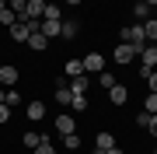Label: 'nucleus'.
<instances>
[{
	"mask_svg": "<svg viewBox=\"0 0 157 154\" xmlns=\"http://www.w3.org/2000/svg\"><path fill=\"white\" fill-rule=\"evenodd\" d=\"M25 112H28L32 123H42V119H45V102H39V98H35V102L25 105Z\"/></svg>",
	"mask_w": 157,
	"mask_h": 154,
	"instance_id": "obj_8",
	"label": "nucleus"
},
{
	"mask_svg": "<svg viewBox=\"0 0 157 154\" xmlns=\"http://www.w3.org/2000/svg\"><path fill=\"white\" fill-rule=\"evenodd\" d=\"M105 154H126V151H122V147H119V144H115V147H112V151H105Z\"/></svg>",
	"mask_w": 157,
	"mask_h": 154,
	"instance_id": "obj_31",
	"label": "nucleus"
},
{
	"mask_svg": "<svg viewBox=\"0 0 157 154\" xmlns=\"http://www.w3.org/2000/svg\"><path fill=\"white\" fill-rule=\"evenodd\" d=\"M143 35H147V42H157V18H147L143 21Z\"/></svg>",
	"mask_w": 157,
	"mask_h": 154,
	"instance_id": "obj_17",
	"label": "nucleus"
},
{
	"mask_svg": "<svg viewBox=\"0 0 157 154\" xmlns=\"http://www.w3.org/2000/svg\"><path fill=\"white\" fill-rule=\"evenodd\" d=\"M70 112H87V95H73V102H70Z\"/></svg>",
	"mask_w": 157,
	"mask_h": 154,
	"instance_id": "obj_18",
	"label": "nucleus"
},
{
	"mask_svg": "<svg viewBox=\"0 0 157 154\" xmlns=\"http://www.w3.org/2000/svg\"><path fill=\"white\" fill-rule=\"evenodd\" d=\"M32 154H56V147H52V140H42L39 147H35Z\"/></svg>",
	"mask_w": 157,
	"mask_h": 154,
	"instance_id": "obj_26",
	"label": "nucleus"
},
{
	"mask_svg": "<svg viewBox=\"0 0 157 154\" xmlns=\"http://www.w3.org/2000/svg\"><path fill=\"white\" fill-rule=\"evenodd\" d=\"M67 4H70V7H77V4H80V0H67Z\"/></svg>",
	"mask_w": 157,
	"mask_h": 154,
	"instance_id": "obj_33",
	"label": "nucleus"
},
{
	"mask_svg": "<svg viewBox=\"0 0 157 154\" xmlns=\"http://www.w3.org/2000/svg\"><path fill=\"white\" fill-rule=\"evenodd\" d=\"M98 84H101V88H105V91H108V88H112V84H119V81L112 77V70L105 67V70H101V74H98Z\"/></svg>",
	"mask_w": 157,
	"mask_h": 154,
	"instance_id": "obj_19",
	"label": "nucleus"
},
{
	"mask_svg": "<svg viewBox=\"0 0 157 154\" xmlns=\"http://www.w3.org/2000/svg\"><path fill=\"white\" fill-rule=\"evenodd\" d=\"M77 35H80V21H63L59 39H77Z\"/></svg>",
	"mask_w": 157,
	"mask_h": 154,
	"instance_id": "obj_13",
	"label": "nucleus"
},
{
	"mask_svg": "<svg viewBox=\"0 0 157 154\" xmlns=\"http://www.w3.org/2000/svg\"><path fill=\"white\" fill-rule=\"evenodd\" d=\"M63 147L67 151H80V137L77 133H67V137H63Z\"/></svg>",
	"mask_w": 157,
	"mask_h": 154,
	"instance_id": "obj_23",
	"label": "nucleus"
},
{
	"mask_svg": "<svg viewBox=\"0 0 157 154\" xmlns=\"http://www.w3.org/2000/svg\"><path fill=\"white\" fill-rule=\"evenodd\" d=\"M91 154H105V151H98V147H94V151H91Z\"/></svg>",
	"mask_w": 157,
	"mask_h": 154,
	"instance_id": "obj_36",
	"label": "nucleus"
},
{
	"mask_svg": "<svg viewBox=\"0 0 157 154\" xmlns=\"http://www.w3.org/2000/svg\"><path fill=\"white\" fill-rule=\"evenodd\" d=\"M7 7H11V11H14L17 18H21L25 11H28V0H7Z\"/></svg>",
	"mask_w": 157,
	"mask_h": 154,
	"instance_id": "obj_25",
	"label": "nucleus"
},
{
	"mask_svg": "<svg viewBox=\"0 0 157 154\" xmlns=\"http://www.w3.org/2000/svg\"><path fill=\"white\" fill-rule=\"evenodd\" d=\"M17 81H21V74L14 63H0V88H17Z\"/></svg>",
	"mask_w": 157,
	"mask_h": 154,
	"instance_id": "obj_3",
	"label": "nucleus"
},
{
	"mask_svg": "<svg viewBox=\"0 0 157 154\" xmlns=\"http://www.w3.org/2000/svg\"><path fill=\"white\" fill-rule=\"evenodd\" d=\"M4 7H7V0H0V11H4Z\"/></svg>",
	"mask_w": 157,
	"mask_h": 154,
	"instance_id": "obj_34",
	"label": "nucleus"
},
{
	"mask_svg": "<svg viewBox=\"0 0 157 154\" xmlns=\"http://www.w3.org/2000/svg\"><path fill=\"white\" fill-rule=\"evenodd\" d=\"M136 56H140V49H136V46H129V42H119V46L112 49V60L119 63V67H129Z\"/></svg>",
	"mask_w": 157,
	"mask_h": 154,
	"instance_id": "obj_1",
	"label": "nucleus"
},
{
	"mask_svg": "<svg viewBox=\"0 0 157 154\" xmlns=\"http://www.w3.org/2000/svg\"><path fill=\"white\" fill-rule=\"evenodd\" d=\"M42 140H49V133H25V137H21V144H25L28 151H35Z\"/></svg>",
	"mask_w": 157,
	"mask_h": 154,
	"instance_id": "obj_12",
	"label": "nucleus"
},
{
	"mask_svg": "<svg viewBox=\"0 0 157 154\" xmlns=\"http://www.w3.org/2000/svg\"><path fill=\"white\" fill-rule=\"evenodd\" d=\"M147 4H150V7H157V0H147Z\"/></svg>",
	"mask_w": 157,
	"mask_h": 154,
	"instance_id": "obj_35",
	"label": "nucleus"
},
{
	"mask_svg": "<svg viewBox=\"0 0 157 154\" xmlns=\"http://www.w3.org/2000/svg\"><path fill=\"white\" fill-rule=\"evenodd\" d=\"M108 102H112V105H126L129 102V88L126 84H112V88H108Z\"/></svg>",
	"mask_w": 157,
	"mask_h": 154,
	"instance_id": "obj_7",
	"label": "nucleus"
},
{
	"mask_svg": "<svg viewBox=\"0 0 157 154\" xmlns=\"http://www.w3.org/2000/svg\"><path fill=\"white\" fill-rule=\"evenodd\" d=\"M143 112H150V116H157V95H154V91H150V95L143 98Z\"/></svg>",
	"mask_w": 157,
	"mask_h": 154,
	"instance_id": "obj_24",
	"label": "nucleus"
},
{
	"mask_svg": "<svg viewBox=\"0 0 157 154\" xmlns=\"http://www.w3.org/2000/svg\"><path fill=\"white\" fill-rule=\"evenodd\" d=\"M154 154H157V147H154Z\"/></svg>",
	"mask_w": 157,
	"mask_h": 154,
	"instance_id": "obj_37",
	"label": "nucleus"
},
{
	"mask_svg": "<svg viewBox=\"0 0 157 154\" xmlns=\"http://www.w3.org/2000/svg\"><path fill=\"white\" fill-rule=\"evenodd\" d=\"M7 119H11V105H0V126H4Z\"/></svg>",
	"mask_w": 157,
	"mask_h": 154,
	"instance_id": "obj_28",
	"label": "nucleus"
},
{
	"mask_svg": "<svg viewBox=\"0 0 157 154\" xmlns=\"http://www.w3.org/2000/svg\"><path fill=\"white\" fill-rule=\"evenodd\" d=\"M70 91H73V95H87V74L70 77Z\"/></svg>",
	"mask_w": 157,
	"mask_h": 154,
	"instance_id": "obj_14",
	"label": "nucleus"
},
{
	"mask_svg": "<svg viewBox=\"0 0 157 154\" xmlns=\"http://www.w3.org/2000/svg\"><path fill=\"white\" fill-rule=\"evenodd\" d=\"M59 28H63V21H45V18H42V28H39V32L52 42V39H59Z\"/></svg>",
	"mask_w": 157,
	"mask_h": 154,
	"instance_id": "obj_10",
	"label": "nucleus"
},
{
	"mask_svg": "<svg viewBox=\"0 0 157 154\" xmlns=\"http://www.w3.org/2000/svg\"><path fill=\"white\" fill-rule=\"evenodd\" d=\"M4 95H7V91H4V88H0V105H4Z\"/></svg>",
	"mask_w": 157,
	"mask_h": 154,
	"instance_id": "obj_32",
	"label": "nucleus"
},
{
	"mask_svg": "<svg viewBox=\"0 0 157 154\" xmlns=\"http://www.w3.org/2000/svg\"><path fill=\"white\" fill-rule=\"evenodd\" d=\"M42 18H45V21H63V14H59L56 4H45V14H42Z\"/></svg>",
	"mask_w": 157,
	"mask_h": 154,
	"instance_id": "obj_21",
	"label": "nucleus"
},
{
	"mask_svg": "<svg viewBox=\"0 0 157 154\" xmlns=\"http://www.w3.org/2000/svg\"><path fill=\"white\" fill-rule=\"evenodd\" d=\"M14 21H17V14L11 11V7H4V11H0V25H4V28H11Z\"/></svg>",
	"mask_w": 157,
	"mask_h": 154,
	"instance_id": "obj_22",
	"label": "nucleus"
},
{
	"mask_svg": "<svg viewBox=\"0 0 157 154\" xmlns=\"http://www.w3.org/2000/svg\"><path fill=\"white\" fill-rule=\"evenodd\" d=\"M94 147H98V151H112V147H115V137H112V133H98Z\"/></svg>",
	"mask_w": 157,
	"mask_h": 154,
	"instance_id": "obj_15",
	"label": "nucleus"
},
{
	"mask_svg": "<svg viewBox=\"0 0 157 154\" xmlns=\"http://www.w3.org/2000/svg\"><path fill=\"white\" fill-rule=\"evenodd\" d=\"M154 46H157V42H154Z\"/></svg>",
	"mask_w": 157,
	"mask_h": 154,
	"instance_id": "obj_38",
	"label": "nucleus"
},
{
	"mask_svg": "<svg viewBox=\"0 0 157 154\" xmlns=\"http://www.w3.org/2000/svg\"><path fill=\"white\" fill-rule=\"evenodd\" d=\"M25 46H28L32 53H45V49H49V39H45L42 32H35V35H28V42H25Z\"/></svg>",
	"mask_w": 157,
	"mask_h": 154,
	"instance_id": "obj_9",
	"label": "nucleus"
},
{
	"mask_svg": "<svg viewBox=\"0 0 157 154\" xmlns=\"http://www.w3.org/2000/svg\"><path fill=\"white\" fill-rule=\"evenodd\" d=\"M56 133H59V137H67V133H77V119H73L70 112H59V116H56Z\"/></svg>",
	"mask_w": 157,
	"mask_h": 154,
	"instance_id": "obj_5",
	"label": "nucleus"
},
{
	"mask_svg": "<svg viewBox=\"0 0 157 154\" xmlns=\"http://www.w3.org/2000/svg\"><path fill=\"white\" fill-rule=\"evenodd\" d=\"M147 133H150V137H157V116H150V123H147Z\"/></svg>",
	"mask_w": 157,
	"mask_h": 154,
	"instance_id": "obj_29",
	"label": "nucleus"
},
{
	"mask_svg": "<svg viewBox=\"0 0 157 154\" xmlns=\"http://www.w3.org/2000/svg\"><path fill=\"white\" fill-rule=\"evenodd\" d=\"M101 70H105V53L91 49L87 56H84V74H101Z\"/></svg>",
	"mask_w": 157,
	"mask_h": 154,
	"instance_id": "obj_4",
	"label": "nucleus"
},
{
	"mask_svg": "<svg viewBox=\"0 0 157 154\" xmlns=\"http://www.w3.org/2000/svg\"><path fill=\"white\" fill-rule=\"evenodd\" d=\"M119 42H129V46L143 49V46H147V35H143V25H126V28H122V39H119Z\"/></svg>",
	"mask_w": 157,
	"mask_h": 154,
	"instance_id": "obj_2",
	"label": "nucleus"
},
{
	"mask_svg": "<svg viewBox=\"0 0 157 154\" xmlns=\"http://www.w3.org/2000/svg\"><path fill=\"white\" fill-rule=\"evenodd\" d=\"M63 74H67V77H80V74H84V60H67V63H63Z\"/></svg>",
	"mask_w": 157,
	"mask_h": 154,
	"instance_id": "obj_11",
	"label": "nucleus"
},
{
	"mask_svg": "<svg viewBox=\"0 0 157 154\" xmlns=\"http://www.w3.org/2000/svg\"><path fill=\"white\" fill-rule=\"evenodd\" d=\"M147 123H150V112H143V109H140V112H136V126L147 130Z\"/></svg>",
	"mask_w": 157,
	"mask_h": 154,
	"instance_id": "obj_27",
	"label": "nucleus"
},
{
	"mask_svg": "<svg viewBox=\"0 0 157 154\" xmlns=\"http://www.w3.org/2000/svg\"><path fill=\"white\" fill-rule=\"evenodd\" d=\"M150 11H154V7L147 4V0H136V4H133V14L140 18V21H147V18H150Z\"/></svg>",
	"mask_w": 157,
	"mask_h": 154,
	"instance_id": "obj_16",
	"label": "nucleus"
},
{
	"mask_svg": "<svg viewBox=\"0 0 157 154\" xmlns=\"http://www.w3.org/2000/svg\"><path fill=\"white\" fill-rule=\"evenodd\" d=\"M136 60H140V67L157 70V46H154V42H147V46L140 49V56H136Z\"/></svg>",
	"mask_w": 157,
	"mask_h": 154,
	"instance_id": "obj_6",
	"label": "nucleus"
},
{
	"mask_svg": "<svg viewBox=\"0 0 157 154\" xmlns=\"http://www.w3.org/2000/svg\"><path fill=\"white\" fill-rule=\"evenodd\" d=\"M25 98H21V91L17 88H7V95H4V105H21Z\"/></svg>",
	"mask_w": 157,
	"mask_h": 154,
	"instance_id": "obj_20",
	"label": "nucleus"
},
{
	"mask_svg": "<svg viewBox=\"0 0 157 154\" xmlns=\"http://www.w3.org/2000/svg\"><path fill=\"white\" fill-rule=\"evenodd\" d=\"M147 88H150V91L157 95V70H154V74H150V77H147Z\"/></svg>",
	"mask_w": 157,
	"mask_h": 154,
	"instance_id": "obj_30",
	"label": "nucleus"
}]
</instances>
